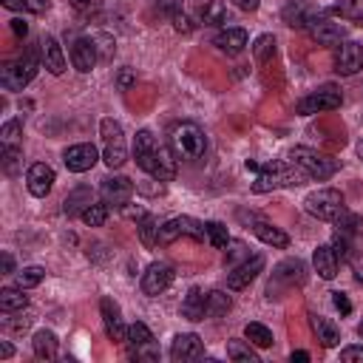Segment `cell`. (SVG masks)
Segmentation results:
<instances>
[{"mask_svg": "<svg viewBox=\"0 0 363 363\" xmlns=\"http://www.w3.org/2000/svg\"><path fill=\"white\" fill-rule=\"evenodd\" d=\"M133 159L156 182H173L176 179V156H173V150H167L153 136V130H147V128L136 130V136H133Z\"/></svg>", "mask_w": 363, "mask_h": 363, "instance_id": "cell-1", "label": "cell"}, {"mask_svg": "<svg viewBox=\"0 0 363 363\" xmlns=\"http://www.w3.org/2000/svg\"><path fill=\"white\" fill-rule=\"evenodd\" d=\"M247 170L255 173V182H252V193H269V190H281V187H298L306 182V173L295 164V162H255V159H247Z\"/></svg>", "mask_w": 363, "mask_h": 363, "instance_id": "cell-2", "label": "cell"}, {"mask_svg": "<svg viewBox=\"0 0 363 363\" xmlns=\"http://www.w3.org/2000/svg\"><path fill=\"white\" fill-rule=\"evenodd\" d=\"M167 142H170L173 156L182 162H199L207 153V136L196 122H176L170 128Z\"/></svg>", "mask_w": 363, "mask_h": 363, "instance_id": "cell-3", "label": "cell"}, {"mask_svg": "<svg viewBox=\"0 0 363 363\" xmlns=\"http://www.w3.org/2000/svg\"><path fill=\"white\" fill-rule=\"evenodd\" d=\"M40 62H43V54H37V48H28L23 57L11 60L3 65L0 71V85L6 91H23L40 71Z\"/></svg>", "mask_w": 363, "mask_h": 363, "instance_id": "cell-4", "label": "cell"}, {"mask_svg": "<svg viewBox=\"0 0 363 363\" xmlns=\"http://www.w3.org/2000/svg\"><path fill=\"white\" fill-rule=\"evenodd\" d=\"M289 162H295L306 173V179H312V182H326L340 170L337 159H332V156H326L320 150H312V147H292L289 150Z\"/></svg>", "mask_w": 363, "mask_h": 363, "instance_id": "cell-5", "label": "cell"}, {"mask_svg": "<svg viewBox=\"0 0 363 363\" xmlns=\"http://www.w3.org/2000/svg\"><path fill=\"white\" fill-rule=\"evenodd\" d=\"M303 210L320 221H335L337 216L346 213V199L340 190L335 187H320V190H312L306 199H303Z\"/></svg>", "mask_w": 363, "mask_h": 363, "instance_id": "cell-6", "label": "cell"}, {"mask_svg": "<svg viewBox=\"0 0 363 363\" xmlns=\"http://www.w3.org/2000/svg\"><path fill=\"white\" fill-rule=\"evenodd\" d=\"M99 133H102V142H105L102 162H105L111 170L122 167V164L128 162V147H125V130H122V125H119L116 119L105 116V119L99 122Z\"/></svg>", "mask_w": 363, "mask_h": 363, "instance_id": "cell-7", "label": "cell"}, {"mask_svg": "<svg viewBox=\"0 0 363 363\" xmlns=\"http://www.w3.org/2000/svg\"><path fill=\"white\" fill-rule=\"evenodd\" d=\"M182 235H187V238H193V241H204V238H207V230H204L201 221H196V218H190V216H176V218H170V221L162 224V230H159V244H170V241H176V238H182Z\"/></svg>", "mask_w": 363, "mask_h": 363, "instance_id": "cell-8", "label": "cell"}, {"mask_svg": "<svg viewBox=\"0 0 363 363\" xmlns=\"http://www.w3.org/2000/svg\"><path fill=\"white\" fill-rule=\"evenodd\" d=\"M340 102H343V96H340L337 88H320V91H312L309 96H303V99L295 105V111H298L301 116H312V113L335 111V108H340Z\"/></svg>", "mask_w": 363, "mask_h": 363, "instance_id": "cell-9", "label": "cell"}, {"mask_svg": "<svg viewBox=\"0 0 363 363\" xmlns=\"http://www.w3.org/2000/svg\"><path fill=\"white\" fill-rule=\"evenodd\" d=\"M363 68V45L354 43V40H343L337 43V51H335V71L340 77H352Z\"/></svg>", "mask_w": 363, "mask_h": 363, "instance_id": "cell-10", "label": "cell"}, {"mask_svg": "<svg viewBox=\"0 0 363 363\" xmlns=\"http://www.w3.org/2000/svg\"><path fill=\"white\" fill-rule=\"evenodd\" d=\"M306 31H309V37H312L315 43H320V45H337V43H343V37H346V26H343V23H335V20H329V17H312V20L306 23Z\"/></svg>", "mask_w": 363, "mask_h": 363, "instance_id": "cell-11", "label": "cell"}, {"mask_svg": "<svg viewBox=\"0 0 363 363\" xmlns=\"http://www.w3.org/2000/svg\"><path fill=\"white\" fill-rule=\"evenodd\" d=\"M170 284H173V267H170V264L156 261V264H150V267L142 272V292L150 295V298L162 295Z\"/></svg>", "mask_w": 363, "mask_h": 363, "instance_id": "cell-12", "label": "cell"}, {"mask_svg": "<svg viewBox=\"0 0 363 363\" xmlns=\"http://www.w3.org/2000/svg\"><path fill=\"white\" fill-rule=\"evenodd\" d=\"M54 167L51 164H45V162H34L31 167H28V173H26V187H28V193L34 196V199H45L48 193H51V187H54Z\"/></svg>", "mask_w": 363, "mask_h": 363, "instance_id": "cell-13", "label": "cell"}, {"mask_svg": "<svg viewBox=\"0 0 363 363\" xmlns=\"http://www.w3.org/2000/svg\"><path fill=\"white\" fill-rule=\"evenodd\" d=\"M99 193H102V201L105 204L125 207L130 201V196H133V182L128 176H108V179H102Z\"/></svg>", "mask_w": 363, "mask_h": 363, "instance_id": "cell-14", "label": "cell"}, {"mask_svg": "<svg viewBox=\"0 0 363 363\" xmlns=\"http://www.w3.org/2000/svg\"><path fill=\"white\" fill-rule=\"evenodd\" d=\"M201 354H204V343H201V337L196 332H182L170 343V360H176V363L199 360Z\"/></svg>", "mask_w": 363, "mask_h": 363, "instance_id": "cell-15", "label": "cell"}, {"mask_svg": "<svg viewBox=\"0 0 363 363\" xmlns=\"http://www.w3.org/2000/svg\"><path fill=\"white\" fill-rule=\"evenodd\" d=\"M96 159H99V153H96V147L88 145V142L71 145V147H65V153H62V162H65V167H68L71 173H85V170H91V167L96 164Z\"/></svg>", "mask_w": 363, "mask_h": 363, "instance_id": "cell-16", "label": "cell"}, {"mask_svg": "<svg viewBox=\"0 0 363 363\" xmlns=\"http://www.w3.org/2000/svg\"><path fill=\"white\" fill-rule=\"evenodd\" d=\"M99 60V48H96V40L94 37H77L71 43V65L82 74H88Z\"/></svg>", "mask_w": 363, "mask_h": 363, "instance_id": "cell-17", "label": "cell"}, {"mask_svg": "<svg viewBox=\"0 0 363 363\" xmlns=\"http://www.w3.org/2000/svg\"><path fill=\"white\" fill-rule=\"evenodd\" d=\"M264 269V255H247L238 267H233V272L227 275V286L230 289H244V286H250L255 278H258V272Z\"/></svg>", "mask_w": 363, "mask_h": 363, "instance_id": "cell-18", "label": "cell"}, {"mask_svg": "<svg viewBox=\"0 0 363 363\" xmlns=\"http://www.w3.org/2000/svg\"><path fill=\"white\" fill-rule=\"evenodd\" d=\"M99 312H102L105 335H108L113 343H125V337H128V326L122 323V315H119L116 301H113V298H102V301H99Z\"/></svg>", "mask_w": 363, "mask_h": 363, "instance_id": "cell-19", "label": "cell"}, {"mask_svg": "<svg viewBox=\"0 0 363 363\" xmlns=\"http://www.w3.org/2000/svg\"><path fill=\"white\" fill-rule=\"evenodd\" d=\"M213 45L227 54V57H235L247 48V31L244 28H221L216 37H213Z\"/></svg>", "mask_w": 363, "mask_h": 363, "instance_id": "cell-20", "label": "cell"}, {"mask_svg": "<svg viewBox=\"0 0 363 363\" xmlns=\"http://www.w3.org/2000/svg\"><path fill=\"white\" fill-rule=\"evenodd\" d=\"M40 54H43V65L48 68V74L60 77V74L65 71V54H62V48H60V43H57V37L45 34V37L40 40Z\"/></svg>", "mask_w": 363, "mask_h": 363, "instance_id": "cell-21", "label": "cell"}, {"mask_svg": "<svg viewBox=\"0 0 363 363\" xmlns=\"http://www.w3.org/2000/svg\"><path fill=\"white\" fill-rule=\"evenodd\" d=\"M312 267L323 281H332L337 275V252H335V247L332 244H320L312 252Z\"/></svg>", "mask_w": 363, "mask_h": 363, "instance_id": "cell-22", "label": "cell"}, {"mask_svg": "<svg viewBox=\"0 0 363 363\" xmlns=\"http://www.w3.org/2000/svg\"><path fill=\"white\" fill-rule=\"evenodd\" d=\"M309 326H312V332H315V337H318V343H320L323 349H332V346L340 343V329H337L329 318H323V315H309Z\"/></svg>", "mask_w": 363, "mask_h": 363, "instance_id": "cell-23", "label": "cell"}, {"mask_svg": "<svg viewBox=\"0 0 363 363\" xmlns=\"http://www.w3.org/2000/svg\"><path fill=\"white\" fill-rule=\"evenodd\" d=\"M91 204H94L91 190H88V187H77V190H71V193L65 196L62 210H65V216H68V218H74V216H82Z\"/></svg>", "mask_w": 363, "mask_h": 363, "instance_id": "cell-24", "label": "cell"}, {"mask_svg": "<svg viewBox=\"0 0 363 363\" xmlns=\"http://www.w3.org/2000/svg\"><path fill=\"white\" fill-rule=\"evenodd\" d=\"M252 233L264 241V244H269V247H278V250H284V247H289V235L284 233V230H278L275 224H269V221H255L252 224Z\"/></svg>", "mask_w": 363, "mask_h": 363, "instance_id": "cell-25", "label": "cell"}, {"mask_svg": "<svg viewBox=\"0 0 363 363\" xmlns=\"http://www.w3.org/2000/svg\"><path fill=\"white\" fill-rule=\"evenodd\" d=\"M57 346H60V340H57V335L51 329H40L34 335V340H31L34 357H40V360H54L57 357Z\"/></svg>", "mask_w": 363, "mask_h": 363, "instance_id": "cell-26", "label": "cell"}, {"mask_svg": "<svg viewBox=\"0 0 363 363\" xmlns=\"http://www.w3.org/2000/svg\"><path fill=\"white\" fill-rule=\"evenodd\" d=\"M230 306H233V301H230L227 292H221V289L204 292V315L207 318H221V315L230 312Z\"/></svg>", "mask_w": 363, "mask_h": 363, "instance_id": "cell-27", "label": "cell"}, {"mask_svg": "<svg viewBox=\"0 0 363 363\" xmlns=\"http://www.w3.org/2000/svg\"><path fill=\"white\" fill-rule=\"evenodd\" d=\"M199 20L204 26H224L227 23V9L221 0H201L199 3Z\"/></svg>", "mask_w": 363, "mask_h": 363, "instance_id": "cell-28", "label": "cell"}, {"mask_svg": "<svg viewBox=\"0 0 363 363\" xmlns=\"http://www.w3.org/2000/svg\"><path fill=\"white\" fill-rule=\"evenodd\" d=\"M26 306H28V295H23V286H6V289H0V309L6 315L23 312Z\"/></svg>", "mask_w": 363, "mask_h": 363, "instance_id": "cell-29", "label": "cell"}, {"mask_svg": "<svg viewBox=\"0 0 363 363\" xmlns=\"http://www.w3.org/2000/svg\"><path fill=\"white\" fill-rule=\"evenodd\" d=\"M182 315L187 318V320H204L207 315H204V292L201 289H190L187 295H184V301H182Z\"/></svg>", "mask_w": 363, "mask_h": 363, "instance_id": "cell-30", "label": "cell"}, {"mask_svg": "<svg viewBox=\"0 0 363 363\" xmlns=\"http://www.w3.org/2000/svg\"><path fill=\"white\" fill-rule=\"evenodd\" d=\"M159 230H162V224H159V218L156 216H142L139 218V238H142V244L150 250V247H156L159 244Z\"/></svg>", "mask_w": 363, "mask_h": 363, "instance_id": "cell-31", "label": "cell"}, {"mask_svg": "<svg viewBox=\"0 0 363 363\" xmlns=\"http://www.w3.org/2000/svg\"><path fill=\"white\" fill-rule=\"evenodd\" d=\"M309 20H312V14L306 11V6H303L301 0L284 6V23H286V26H292V28H306Z\"/></svg>", "mask_w": 363, "mask_h": 363, "instance_id": "cell-32", "label": "cell"}, {"mask_svg": "<svg viewBox=\"0 0 363 363\" xmlns=\"http://www.w3.org/2000/svg\"><path fill=\"white\" fill-rule=\"evenodd\" d=\"M227 357H230V360H238V363H258L255 349H252L250 343L238 340V337H233V340L227 343Z\"/></svg>", "mask_w": 363, "mask_h": 363, "instance_id": "cell-33", "label": "cell"}, {"mask_svg": "<svg viewBox=\"0 0 363 363\" xmlns=\"http://www.w3.org/2000/svg\"><path fill=\"white\" fill-rule=\"evenodd\" d=\"M332 14H340L343 20H352L363 26V0H340L332 6Z\"/></svg>", "mask_w": 363, "mask_h": 363, "instance_id": "cell-34", "label": "cell"}, {"mask_svg": "<svg viewBox=\"0 0 363 363\" xmlns=\"http://www.w3.org/2000/svg\"><path fill=\"white\" fill-rule=\"evenodd\" d=\"M244 335H247V340H250L252 346H258V349H269V346H272V332H269L264 323H247V326H244Z\"/></svg>", "mask_w": 363, "mask_h": 363, "instance_id": "cell-35", "label": "cell"}, {"mask_svg": "<svg viewBox=\"0 0 363 363\" xmlns=\"http://www.w3.org/2000/svg\"><path fill=\"white\" fill-rule=\"evenodd\" d=\"M335 230L337 233H343V235H357V233H363V216H357V213H343V216H337L335 218Z\"/></svg>", "mask_w": 363, "mask_h": 363, "instance_id": "cell-36", "label": "cell"}, {"mask_svg": "<svg viewBox=\"0 0 363 363\" xmlns=\"http://www.w3.org/2000/svg\"><path fill=\"white\" fill-rule=\"evenodd\" d=\"M11 11H26V14H43L51 9V0H0Z\"/></svg>", "mask_w": 363, "mask_h": 363, "instance_id": "cell-37", "label": "cell"}, {"mask_svg": "<svg viewBox=\"0 0 363 363\" xmlns=\"http://www.w3.org/2000/svg\"><path fill=\"white\" fill-rule=\"evenodd\" d=\"M43 281H45V267L31 264V267H23L17 272V286H23V289H31V286H37Z\"/></svg>", "mask_w": 363, "mask_h": 363, "instance_id": "cell-38", "label": "cell"}, {"mask_svg": "<svg viewBox=\"0 0 363 363\" xmlns=\"http://www.w3.org/2000/svg\"><path fill=\"white\" fill-rule=\"evenodd\" d=\"M125 343H130L133 349L147 346V343H153V332H150L142 320H136V323H130V326H128V337H125Z\"/></svg>", "mask_w": 363, "mask_h": 363, "instance_id": "cell-39", "label": "cell"}, {"mask_svg": "<svg viewBox=\"0 0 363 363\" xmlns=\"http://www.w3.org/2000/svg\"><path fill=\"white\" fill-rule=\"evenodd\" d=\"M272 54H275V37L272 34H261L255 40V45H252L255 62H267V60H272Z\"/></svg>", "mask_w": 363, "mask_h": 363, "instance_id": "cell-40", "label": "cell"}, {"mask_svg": "<svg viewBox=\"0 0 363 363\" xmlns=\"http://www.w3.org/2000/svg\"><path fill=\"white\" fill-rule=\"evenodd\" d=\"M204 230H207V238H210L213 247L224 250L230 244V233H227V227L221 221H204Z\"/></svg>", "mask_w": 363, "mask_h": 363, "instance_id": "cell-41", "label": "cell"}, {"mask_svg": "<svg viewBox=\"0 0 363 363\" xmlns=\"http://www.w3.org/2000/svg\"><path fill=\"white\" fill-rule=\"evenodd\" d=\"M108 216H111V210H108V204L102 201V204H91V207L82 213V221H85L88 227H102V224L108 221Z\"/></svg>", "mask_w": 363, "mask_h": 363, "instance_id": "cell-42", "label": "cell"}, {"mask_svg": "<svg viewBox=\"0 0 363 363\" xmlns=\"http://www.w3.org/2000/svg\"><path fill=\"white\" fill-rule=\"evenodd\" d=\"M20 159H23L20 147H14V145H6V147H3V170H6L9 176L17 173V162H20Z\"/></svg>", "mask_w": 363, "mask_h": 363, "instance_id": "cell-43", "label": "cell"}, {"mask_svg": "<svg viewBox=\"0 0 363 363\" xmlns=\"http://www.w3.org/2000/svg\"><path fill=\"white\" fill-rule=\"evenodd\" d=\"M20 128H23V125H20V119H11V122H6V125L0 128V136H3V142H6V145H14V139L20 136Z\"/></svg>", "mask_w": 363, "mask_h": 363, "instance_id": "cell-44", "label": "cell"}, {"mask_svg": "<svg viewBox=\"0 0 363 363\" xmlns=\"http://www.w3.org/2000/svg\"><path fill=\"white\" fill-rule=\"evenodd\" d=\"M71 3V9L74 11H79V14H96L99 11V0H68Z\"/></svg>", "mask_w": 363, "mask_h": 363, "instance_id": "cell-45", "label": "cell"}, {"mask_svg": "<svg viewBox=\"0 0 363 363\" xmlns=\"http://www.w3.org/2000/svg\"><path fill=\"white\" fill-rule=\"evenodd\" d=\"M173 26H176V31H182V34H190L193 31V20H190V14H184V11H173Z\"/></svg>", "mask_w": 363, "mask_h": 363, "instance_id": "cell-46", "label": "cell"}, {"mask_svg": "<svg viewBox=\"0 0 363 363\" xmlns=\"http://www.w3.org/2000/svg\"><path fill=\"white\" fill-rule=\"evenodd\" d=\"M332 303H335V309H337L340 315H349V312H352V301H349L346 292H332Z\"/></svg>", "mask_w": 363, "mask_h": 363, "instance_id": "cell-47", "label": "cell"}, {"mask_svg": "<svg viewBox=\"0 0 363 363\" xmlns=\"http://www.w3.org/2000/svg\"><path fill=\"white\" fill-rule=\"evenodd\" d=\"M340 360L343 363H363V346H346L340 352Z\"/></svg>", "mask_w": 363, "mask_h": 363, "instance_id": "cell-48", "label": "cell"}, {"mask_svg": "<svg viewBox=\"0 0 363 363\" xmlns=\"http://www.w3.org/2000/svg\"><path fill=\"white\" fill-rule=\"evenodd\" d=\"M116 82H119V88H130V85L136 82V77H133V71H130V68H122V71H119V77H116Z\"/></svg>", "mask_w": 363, "mask_h": 363, "instance_id": "cell-49", "label": "cell"}, {"mask_svg": "<svg viewBox=\"0 0 363 363\" xmlns=\"http://www.w3.org/2000/svg\"><path fill=\"white\" fill-rule=\"evenodd\" d=\"M9 23H11V31H14L17 37H26V34H28V26H26V20L14 17V20H9Z\"/></svg>", "mask_w": 363, "mask_h": 363, "instance_id": "cell-50", "label": "cell"}, {"mask_svg": "<svg viewBox=\"0 0 363 363\" xmlns=\"http://www.w3.org/2000/svg\"><path fill=\"white\" fill-rule=\"evenodd\" d=\"M233 3H235V6L241 9V11H255L261 0H233Z\"/></svg>", "mask_w": 363, "mask_h": 363, "instance_id": "cell-51", "label": "cell"}, {"mask_svg": "<svg viewBox=\"0 0 363 363\" xmlns=\"http://www.w3.org/2000/svg\"><path fill=\"white\" fill-rule=\"evenodd\" d=\"M3 272H6V275H11V272H14V258H11L9 252H3Z\"/></svg>", "mask_w": 363, "mask_h": 363, "instance_id": "cell-52", "label": "cell"}, {"mask_svg": "<svg viewBox=\"0 0 363 363\" xmlns=\"http://www.w3.org/2000/svg\"><path fill=\"white\" fill-rule=\"evenodd\" d=\"M11 354H14V349H11V343H6V340H0V357H3V360H9Z\"/></svg>", "mask_w": 363, "mask_h": 363, "instance_id": "cell-53", "label": "cell"}, {"mask_svg": "<svg viewBox=\"0 0 363 363\" xmlns=\"http://www.w3.org/2000/svg\"><path fill=\"white\" fill-rule=\"evenodd\" d=\"M289 360H292V363H295V360L306 363V360H309V352H301V349H298V352H292V354H289Z\"/></svg>", "mask_w": 363, "mask_h": 363, "instance_id": "cell-54", "label": "cell"}, {"mask_svg": "<svg viewBox=\"0 0 363 363\" xmlns=\"http://www.w3.org/2000/svg\"><path fill=\"white\" fill-rule=\"evenodd\" d=\"M357 156H360V162H363V139L357 142Z\"/></svg>", "mask_w": 363, "mask_h": 363, "instance_id": "cell-55", "label": "cell"}, {"mask_svg": "<svg viewBox=\"0 0 363 363\" xmlns=\"http://www.w3.org/2000/svg\"><path fill=\"white\" fill-rule=\"evenodd\" d=\"M357 335H360V337H363V320H360V323H357Z\"/></svg>", "mask_w": 363, "mask_h": 363, "instance_id": "cell-56", "label": "cell"}]
</instances>
